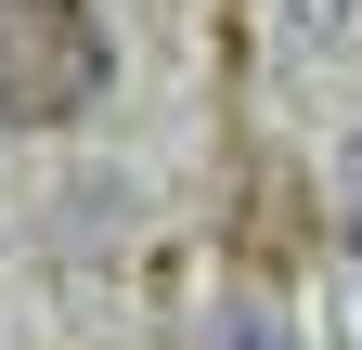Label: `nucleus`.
Listing matches in <instances>:
<instances>
[{"mask_svg": "<svg viewBox=\"0 0 362 350\" xmlns=\"http://www.w3.org/2000/svg\"><path fill=\"white\" fill-rule=\"evenodd\" d=\"M104 91V26L90 0H0V117L13 130H65Z\"/></svg>", "mask_w": 362, "mask_h": 350, "instance_id": "f257e3e1", "label": "nucleus"}, {"mask_svg": "<svg viewBox=\"0 0 362 350\" xmlns=\"http://www.w3.org/2000/svg\"><path fill=\"white\" fill-rule=\"evenodd\" d=\"M337 195H349V221H362V143H349V169H337Z\"/></svg>", "mask_w": 362, "mask_h": 350, "instance_id": "f03ea898", "label": "nucleus"}, {"mask_svg": "<svg viewBox=\"0 0 362 350\" xmlns=\"http://www.w3.org/2000/svg\"><path fill=\"white\" fill-rule=\"evenodd\" d=\"M349 273H362V221H349Z\"/></svg>", "mask_w": 362, "mask_h": 350, "instance_id": "7ed1b4c3", "label": "nucleus"}]
</instances>
